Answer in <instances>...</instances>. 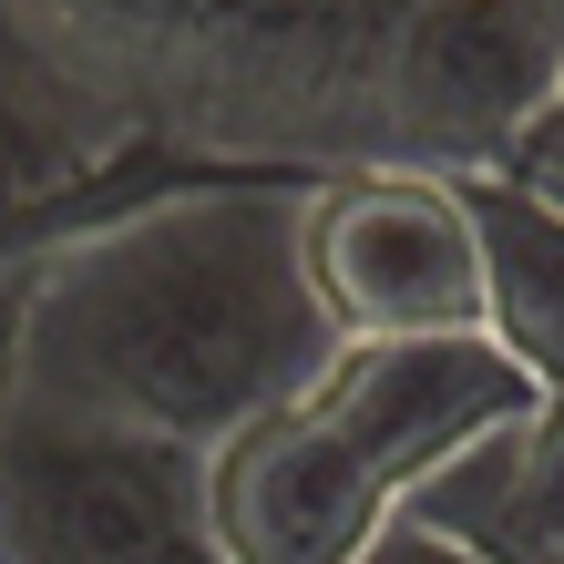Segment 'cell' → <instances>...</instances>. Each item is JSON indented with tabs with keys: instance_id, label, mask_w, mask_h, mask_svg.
<instances>
[{
	"instance_id": "1",
	"label": "cell",
	"mask_w": 564,
	"mask_h": 564,
	"mask_svg": "<svg viewBox=\"0 0 564 564\" xmlns=\"http://www.w3.org/2000/svg\"><path fill=\"white\" fill-rule=\"evenodd\" d=\"M297 195L308 175H185L134 206L42 226L21 411L216 452L237 421L297 401L339 359Z\"/></svg>"
},
{
	"instance_id": "2",
	"label": "cell",
	"mask_w": 564,
	"mask_h": 564,
	"mask_svg": "<svg viewBox=\"0 0 564 564\" xmlns=\"http://www.w3.org/2000/svg\"><path fill=\"white\" fill-rule=\"evenodd\" d=\"M0 564H226L195 442L113 421H0Z\"/></svg>"
},
{
	"instance_id": "3",
	"label": "cell",
	"mask_w": 564,
	"mask_h": 564,
	"mask_svg": "<svg viewBox=\"0 0 564 564\" xmlns=\"http://www.w3.org/2000/svg\"><path fill=\"white\" fill-rule=\"evenodd\" d=\"M554 83H564V52L513 0H411L370 52L359 164H431V175L513 164Z\"/></svg>"
},
{
	"instance_id": "4",
	"label": "cell",
	"mask_w": 564,
	"mask_h": 564,
	"mask_svg": "<svg viewBox=\"0 0 564 564\" xmlns=\"http://www.w3.org/2000/svg\"><path fill=\"white\" fill-rule=\"evenodd\" d=\"M308 278L339 339H411V328H482V257L462 175L431 164H328L297 195Z\"/></svg>"
},
{
	"instance_id": "5",
	"label": "cell",
	"mask_w": 564,
	"mask_h": 564,
	"mask_svg": "<svg viewBox=\"0 0 564 564\" xmlns=\"http://www.w3.org/2000/svg\"><path fill=\"white\" fill-rule=\"evenodd\" d=\"M534 401V380L492 349V328H411V339H339V359L308 380V411L401 492L431 482L452 452H473L492 421Z\"/></svg>"
},
{
	"instance_id": "6",
	"label": "cell",
	"mask_w": 564,
	"mask_h": 564,
	"mask_svg": "<svg viewBox=\"0 0 564 564\" xmlns=\"http://www.w3.org/2000/svg\"><path fill=\"white\" fill-rule=\"evenodd\" d=\"M206 482H216L226 564H349L401 513V492L308 411V390L226 431L206 452Z\"/></svg>"
},
{
	"instance_id": "7",
	"label": "cell",
	"mask_w": 564,
	"mask_h": 564,
	"mask_svg": "<svg viewBox=\"0 0 564 564\" xmlns=\"http://www.w3.org/2000/svg\"><path fill=\"white\" fill-rule=\"evenodd\" d=\"M411 513L462 534L482 564H564V390H534L473 452H452L411 492Z\"/></svg>"
},
{
	"instance_id": "8",
	"label": "cell",
	"mask_w": 564,
	"mask_h": 564,
	"mask_svg": "<svg viewBox=\"0 0 564 564\" xmlns=\"http://www.w3.org/2000/svg\"><path fill=\"white\" fill-rule=\"evenodd\" d=\"M473 206V257H482V328L534 390H564V195L482 164L462 175Z\"/></svg>"
},
{
	"instance_id": "9",
	"label": "cell",
	"mask_w": 564,
	"mask_h": 564,
	"mask_svg": "<svg viewBox=\"0 0 564 564\" xmlns=\"http://www.w3.org/2000/svg\"><path fill=\"white\" fill-rule=\"evenodd\" d=\"M31 257H42V226H31V237H0V421L21 411V318H31Z\"/></svg>"
},
{
	"instance_id": "10",
	"label": "cell",
	"mask_w": 564,
	"mask_h": 564,
	"mask_svg": "<svg viewBox=\"0 0 564 564\" xmlns=\"http://www.w3.org/2000/svg\"><path fill=\"white\" fill-rule=\"evenodd\" d=\"M349 564H482V554L462 544V534H442L431 513H411V503H401V513H390V523H380L370 544L349 554Z\"/></svg>"
},
{
	"instance_id": "11",
	"label": "cell",
	"mask_w": 564,
	"mask_h": 564,
	"mask_svg": "<svg viewBox=\"0 0 564 564\" xmlns=\"http://www.w3.org/2000/svg\"><path fill=\"white\" fill-rule=\"evenodd\" d=\"M513 175H534V185H554V195H564V83L544 93V113L523 123V144H513Z\"/></svg>"
},
{
	"instance_id": "12",
	"label": "cell",
	"mask_w": 564,
	"mask_h": 564,
	"mask_svg": "<svg viewBox=\"0 0 564 564\" xmlns=\"http://www.w3.org/2000/svg\"><path fill=\"white\" fill-rule=\"evenodd\" d=\"M513 11H523V21H534V31H544V42H554V52H564V0H513Z\"/></svg>"
}]
</instances>
